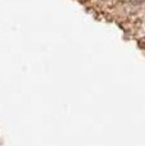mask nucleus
Returning <instances> with one entry per match:
<instances>
[{
  "instance_id": "f257e3e1",
  "label": "nucleus",
  "mask_w": 145,
  "mask_h": 146,
  "mask_svg": "<svg viewBox=\"0 0 145 146\" xmlns=\"http://www.w3.org/2000/svg\"><path fill=\"white\" fill-rule=\"evenodd\" d=\"M143 1H144V0H130V3L132 5H141V4H143Z\"/></svg>"
}]
</instances>
